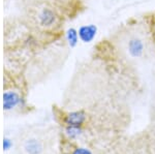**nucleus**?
<instances>
[{"instance_id":"f257e3e1","label":"nucleus","mask_w":155,"mask_h":154,"mask_svg":"<svg viewBox=\"0 0 155 154\" xmlns=\"http://www.w3.org/2000/svg\"><path fill=\"white\" fill-rule=\"evenodd\" d=\"M22 98L15 91H6L3 94V109L5 111H11L17 106L21 105Z\"/></svg>"},{"instance_id":"7ed1b4c3","label":"nucleus","mask_w":155,"mask_h":154,"mask_svg":"<svg viewBox=\"0 0 155 154\" xmlns=\"http://www.w3.org/2000/svg\"><path fill=\"white\" fill-rule=\"evenodd\" d=\"M86 120V114L83 111L69 113L65 117V123L68 126H81Z\"/></svg>"},{"instance_id":"1a4fd4ad","label":"nucleus","mask_w":155,"mask_h":154,"mask_svg":"<svg viewBox=\"0 0 155 154\" xmlns=\"http://www.w3.org/2000/svg\"><path fill=\"white\" fill-rule=\"evenodd\" d=\"M72 154H92L91 151L86 148H77L76 150L72 152Z\"/></svg>"},{"instance_id":"20e7f679","label":"nucleus","mask_w":155,"mask_h":154,"mask_svg":"<svg viewBox=\"0 0 155 154\" xmlns=\"http://www.w3.org/2000/svg\"><path fill=\"white\" fill-rule=\"evenodd\" d=\"M56 20L54 11H52L49 8H44L39 14V23L42 26H51Z\"/></svg>"},{"instance_id":"39448f33","label":"nucleus","mask_w":155,"mask_h":154,"mask_svg":"<svg viewBox=\"0 0 155 154\" xmlns=\"http://www.w3.org/2000/svg\"><path fill=\"white\" fill-rule=\"evenodd\" d=\"M143 43L140 39H131L128 44L129 53L132 57H140L143 53Z\"/></svg>"},{"instance_id":"6e6552de","label":"nucleus","mask_w":155,"mask_h":154,"mask_svg":"<svg viewBox=\"0 0 155 154\" xmlns=\"http://www.w3.org/2000/svg\"><path fill=\"white\" fill-rule=\"evenodd\" d=\"M65 133L71 139H74V138H78V136L81 135L82 130H81V128H80V126H68L67 125Z\"/></svg>"},{"instance_id":"f03ea898","label":"nucleus","mask_w":155,"mask_h":154,"mask_svg":"<svg viewBox=\"0 0 155 154\" xmlns=\"http://www.w3.org/2000/svg\"><path fill=\"white\" fill-rule=\"evenodd\" d=\"M79 37L83 43H90L94 39L97 33V27L93 24L85 25L79 29Z\"/></svg>"},{"instance_id":"423d86ee","label":"nucleus","mask_w":155,"mask_h":154,"mask_svg":"<svg viewBox=\"0 0 155 154\" xmlns=\"http://www.w3.org/2000/svg\"><path fill=\"white\" fill-rule=\"evenodd\" d=\"M24 149L28 154H39L41 152L42 147L38 141L31 139V140L26 141V143L24 145Z\"/></svg>"},{"instance_id":"9d476101","label":"nucleus","mask_w":155,"mask_h":154,"mask_svg":"<svg viewBox=\"0 0 155 154\" xmlns=\"http://www.w3.org/2000/svg\"><path fill=\"white\" fill-rule=\"evenodd\" d=\"M12 147V142H11V140L9 139H4L3 140V149L4 150H8V149H11Z\"/></svg>"},{"instance_id":"0eeeda50","label":"nucleus","mask_w":155,"mask_h":154,"mask_svg":"<svg viewBox=\"0 0 155 154\" xmlns=\"http://www.w3.org/2000/svg\"><path fill=\"white\" fill-rule=\"evenodd\" d=\"M66 39L68 41V44L71 47H76L79 41V33L76 29L69 28L66 32Z\"/></svg>"}]
</instances>
